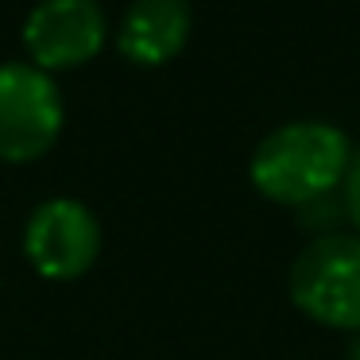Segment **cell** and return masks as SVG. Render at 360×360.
Segmentation results:
<instances>
[{
  "label": "cell",
  "mask_w": 360,
  "mask_h": 360,
  "mask_svg": "<svg viewBox=\"0 0 360 360\" xmlns=\"http://www.w3.org/2000/svg\"><path fill=\"white\" fill-rule=\"evenodd\" d=\"M105 32L97 0H39L24 20V47L39 70H74L105 47Z\"/></svg>",
  "instance_id": "obj_5"
},
{
  "label": "cell",
  "mask_w": 360,
  "mask_h": 360,
  "mask_svg": "<svg viewBox=\"0 0 360 360\" xmlns=\"http://www.w3.org/2000/svg\"><path fill=\"white\" fill-rule=\"evenodd\" d=\"M190 27V0H132L117 27V47L136 66H163L182 55Z\"/></svg>",
  "instance_id": "obj_6"
},
{
  "label": "cell",
  "mask_w": 360,
  "mask_h": 360,
  "mask_svg": "<svg viewBox=\"0 0 360 360\" xmlns=\"http://www.w3.org/2000/svg\"><path fill=\"white\" fill-rule=\"evenodd\" d=\"M295 213H298V225L314 236L341 233V225H349V221H345V205H341V190L329 194V198H318V202L302 205V210H295Z\"/></svg>",
  "instance_id": "obj_7"
},
{
  "label": "cell",
  "mask_w": 360,
  "mask_h": 360,
  "mask_svg": "<svg viewBox=\"0 0 360 360\" xmlns=\"http://www.w3.org/2000/svg\"><path fill=\"white\" fill-rule=\"evenodd\" d=\"M24 256L43 279H82L101 256V221L78 198H47L24 225Z\"/></svg>",
  "instance_id": "obj_4"
},
{
  "label": "cell",
  "mask_w": 360,
  "mask_h": 360,
  "mask_svg": "<svg viewBox=\"0 0 360 360\" xmlns=\"http://www.w3.org/2000/svg\"><path fill=\"white\" fill-rule=\"evenodd\" d=\"M287 295L314 326L360 333V236L352 229L314 236L290 264Z\"/></svg>",
  "instance_id": "obj_2"
},
{
  "label": "cell",
  "mask_w": 360,
  "mask_h": 360,
  "mask_svg": "<svg viewBox=\"0 0 360 360\" xmlns=\"http://www.w3.org/2000/svg\"><path fill=\"white\" fill-rule=\"evenodd\" d=\"M345 360H360V333H356V341L349 345V356H345Z\"/></svg>",
  "instance_id": "obj_9"
},
{
  "label": "cell",
  "mask_w": 360,
  "mask_h": 360,
  "mask_svg": "<svg viewBox=\"0 0 360 360\" xmlns=\"http://www.w3.org/2000/svg\"><path fill=\"white\" fill-rule=\"evenodd\" d=\"M352 140L326 120H290L256 143L248 159V179L267 202L302 210L341 190L352 163Z\"/></svg>",
  "instance_id": "obj_1"
},
{
  "label": "cell",
  "mask_w": 360,
  "mask_h": 360,
  "mask_svg": "<svg viewBox=\"0 0 360 360\" xmlns=\"http://www.w3.org/2000/svg\"><path fill=\"white\" fill-rule=\"evenodd\" d=\"M341 205H345V221L352 225V233L360 236V148L352 151L349 174L341 182Z\"/></svg>",
  "instance_id": "obj_8"
},
{
  "label": "cell",
  "mask_w": 360,
  "mask_h": 360,
  "mask_svg": "<svg viewBox=\"0 0 360 360\" xmlns=\"http://www.w3.org/2000/svg\"><path fill=\"white\" fill-rule=\"evenodd\" d=\"M66 105L55 78L32 63L0 66V159L32 163L55 148Z\"/></svg>",
  "instance_id": "obj_3"
}]
</instances>
